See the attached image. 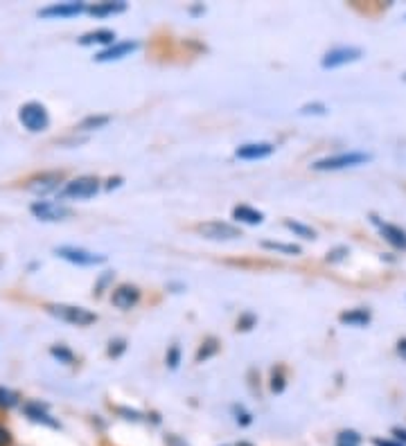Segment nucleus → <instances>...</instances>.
<instances>
[{
  "mask_svg": "<svg viewBox=\"0 0 406 446\" xmlns=\"http://www.w3.org/2000/svg\"><path fill=\"white\" fill-rule=\"evenodd\" d=\"M372 160V155L366 151H343L334 155H325V158L316 160L312 165L314 172H338V170H350V167H359Z\"/></svg>",
  "mask_w": 406,
  "mask_h": 446,
  "instance_id": "obj_1",
  "label": "nucleus"
},
{
  "mask_svg": "<svg viewBox=\"0 0 406 446\" xmlns=\"http://www.w3.org/2000/svg\"><path fill=\"white\" fill-rule=\"evenodd\" d=\"M48 314L59 318L61 322L75 325V327H89L97 320L93 311L84 309V307H72V305H48Z\"/></svg>",
  "mask_w": 406,
  "mask_h": 446,
  "instance_id": "obj_2",
  "label": "nucleus"
},
{
  "mask_svg": "<svg viewBox=\"0 0 406 446\" xmlns=\"http://www.w3.org/2000/svg\"><path fill=\"white\" fill-rule=\"evenodd\" d=\"M18 120L30 133H41L50 127V115L43 104L39 102H27L18 108Z\"/></svg>",
  "mask_w": 406,
  "mask_h": 446,
  "instance_id": "obj_3",
  "label": "nucleus"
},
{
  "mask_svg": "<svg viewBox=\"0 0 406 446\" xmlns=\"http://www.w3.org/2000/svg\"><path fill=\"white\" fill-rule=\"evenodd\" d=\"M97 192H100V181H97L95 176H80V178H72L63 187H61V198H75V200H82V198H93Z\"/></svg>",
  "mask_w": 406,
  "mask_h": 446,
  "instance_id": "obj_4",
  "label": "nucleus"
},
{
  "mask_svg": "<svg viewBox=\"0 0 406 446\" xmlns=\"http://www.w3.org/2000/svg\"><path fill=\"white\" fill-rule=\"evenodd\" d=\"M54 255H59L61 260L77 264V266H100L106 262L104 255H97V253H91L86 248H77V246H59L54 250Z\"/></svg>",
  "mask_w": 406,
  "mask_h": 446,
  "instance_id": "obj_5",
  "label": "nucleus"
},
{
  "mask_svg": "<svg viewBox=\"0 0 406 446\" xmlns=\"http://www.w3.org/2000/svg\"><path fill=\"white\" fill-rule=\"evenodd\" d=\"M199 232L210 241H233L241 237V230L233 223H226V221H208L199 226Z\"/></svg>",
  "mask_w": 406,
  "mask_h": 446,
  "instance_id": "obj_6",
  "label": "nucleus"
},
{
  "mask_svg": "<svg viewBox=\"0 0 406 446\" xmlns=\"http://www.w3.org/2000/svg\"><path fill=\"white\" fill-rule=\"evenodd\" d=\"M30 212L39 221H63L72 215L70 208H65L63 203H54V200H34L30 205Z\"/></svg>",
  "mask_w": 406,
  "mask_h": 446,
  "instance_id": "obj_7",
  "label": "nucleus"
},
{
  "mask_svg": "<svg viewBox=\"0 0 406 446\" xmlns=\"http://www.w3.org/2000/svg\"><path fill=\"white\" fill-rule=\"evenodd\" d=\"M364 57V50L361 48H353V46H343V48H334L330 52H325V57L321 59L323 68H341L345 63H355Z\"/></svg>",
  "mask_w": 406,
  "mask_h": 446,
  "instance_id": "obj_8",
  "label": "nucleus"
},
{
  "mask_svg": "<svg viewBox=\"0 0 406 446\" xmlns=\"http://www.w3.org/2000/svg\"><path fill=\"white\" fill-rule=\"evenodd\" d=\"M138 48H140L138 41H115L113 46H108V48H104L102 52H97V54H95V61H100V63H106V61H120V59L129 57V54H134Z\"/></svg>",
  "mask_w": 406,
  "mask_h": 446,
  "instance_id": "obj_9",
  "label": "nucleus"
},
{
  "mask_svg": "<svg viewBox=\"0 0 406 446\" xmlns=\"http://www.w3.org/2000/svg\"><path fill=\"white\" fill-rule=\"evenodd\" d=\"M89 5L86 3H54L39 9V16L43 18H72V16H80L82 12H86Z\"/></svg>",
  "mask_w": 406,
  "mask_h": 446,
  "instance_id": "obj_10",
  "label": "nucleus"
},
{
  "mask_svg": "<svg viewBox=\"0 0 406 446\" xmlns=\"http://www.w3.org/2000/svg\"><path fill=\"white\" fill-rule=\"evenodd\" d=\"M372 223L379 228V235L383 237V241H388L393 248L398 250H406V230H402L400 226H393V223H386L377 217H370Z\"/></svg>",
  "mask_w": 406,
  "mask_h": 446,
  "instance_id": "obj_11",
  "label": "nucleus"
},
{
  "mask_svg": "<svg viewBox=\"0 0 406 446\" xmlns=\"http://www.w3.org/2000/svg\"><path fill=\"white\" fill-rule=\"evenodd\" d=\"M273 151H276V147H273L271 142H248L237 147L235 155L241 160H262V158H269Z\"/></svg>",
  "mask_w": 406,
  "mask_h": 446,
  "instance_id": "obj_12",
  "label": "nucleus"
},
{
  "mask_svg": "<svg viewBox=\"0 0 406 446\" xmlns=\"http://www.w3.org/2000/svg\"><path fill=\"white\" fill-rule=\"evenodd\" d=\"M61 172H48V174H41V176H34L27 181V189L34 194H48V192H54V189L59 187L61 183Z\"/></svg>",
  "mask_w": 406,
  "mask_h": 446,
  "instance_id": "obj_13",
  "label": "nucleus"
},
{
  "mask_svg": "<svg viewBox=\"0 0 406 446\" xmlns=\"http://www.w3.org/2000/svg\"><path fill=\"white\" fill-rule=\"evenodd\" d=\"M23 412L30 421L41 423V426H48V428H59V421L50 415L46 406L37 404V401H27V404H23Z\"/></svg>",
  "mask_w": 406,
  "mask_h": 446,
  "instance_id": "obj_14",
  "label": "nucleus"
},
{
  "mask_svg": "<svg viewBox=\"0 0 406 446\" xmlns=\"http://www.w3.org/2000/svg\"><path fill=\"white\" fill-rule=\"evenodd\" d=\"M138 300H140V291H138V286H131V284H122V286H118L113 295H111V302L118 307V309H134L138 305Z\"/></svg>",
  "mask_w": 406,
  "mask_h": 446,
  "instance_id": "obj_15",
  "label": "nucleus"
},
{
  "mask_svg": "<svg viewBox=\"0 0 406 446\" xmlns=\"http://www.w3.org/2000/svg\"><path fill=\"white\" fill-rule=\"evenodd\" d=\"M370 320H372L370 309H364V307L343 311V314L338 316V322H341V325H345V327H368Z\"/></svg>",
  "mask_w": 406,
  "mask_h": 446,
  "instance_id": "obj_16",
  "label": "nucleus"
},
{
  "mask_svg": "<svg viewBox=\"0 0 406 446\" xmlns=\"http://www.w3.org/2000/svg\"><path fill=\"white\" fill-rule=\"evenodd\" d=\"M82 46H113L115 43V32L113 30H95L89 32V34H84L80 39Z\"/></svg>",
  "mask_w": 406,
  "mask_h": 446,
  "instance_id": "obj_17",
  "label": "nucleus"
},
{
  "mask_svg": "<svg viewBox=\"0 0 406 446\" xmlns=\"http://www.w3.org/2000/svg\"><path fill=\"white\" fill-rule=\"evenodd\" d=\"M233 219L239 223H246V226H260L265 221V215L250 205H237L233 208Z\"/></svg>",
  "mask_w": 406,
  "mask_h": 446,
  "instance_id": "obj_18",
  "label": "nucleus"
},
{
  "mask_svg": "<svg viewBox=\"0 0 406 446\" xmlns=\"http://www.w3.org/2000/svg\"><path fill=\"white\" fill-rule=\"evenodd\" d=\"M127 9V3H122V0H115V3H95L91 5L86 12H89L91 16L95 18H104V16H113V14H120Z\"/></svg>",
  "mask_w": 406,
  "mask_h": 446,
  "instance_id": "obj_19",
  "label": "nucleus"
},
{
  "mask_svg": "<svg viewBox=\"0 0 406 446\" xmlns=\"http://www.w3.org/2000/svg\"><path fill=\"white\" fill-rule=\"evenodd\" d=\"M284 228L291 230L296 237H300V239H316V230L310 228V226H305V223L300 221H293V219H284Z\"/></svg>",
  "mask_w": 406,
  "mask_h": 446,
  "instance_id": "obj_20",
  "label": "nucleus"
},
{
  "mask_svg": "<svg viewBox=\"0 0 406 446\" xmlns=\"http://www.w3.org/2000/svg\"><path fill=\"white\" fill-rule=\"evenodd\" d=\"M262 248L276 250L282 255H300V246H293V243H282V241H262Z\"/></svg>",
  "mask_w": 406,
  "mask_h": 446,
  "instance_id": "obj_21",
  "label": "nucleus"
},
{
  "mask_svg": "<svg viewBox=\"0 0 406 446\" xmlns=\"http://www.w3.org/2000/svg\"><path fill=\"white\" fill-rule=\"evenodd\" d=\"M336 446H361V435L353 428L341 431L336 435Z\"/></svg>",
  "mask_w": 406,
  "mask_h": 446,
  "instance_id": "obj_22",
  "label": "nucleus"
},
{
  "mask_svg": "<svg viewBox=\"0 0 406 446\" xmlns=\"http://www.w3.org/2000/svg\"><path fill=\"white\" fill-rule=\"evenodd\" d=\"M217 350H219V343L215 340V338H208L201 348H199V352H196V363H203V361H208L210 359V356H215L217 354Z\"/></svg>",
  "mask_w": 406,
  "mask_h": 446,
  "instance_id": "obj_23",
  "label": "nucleus"
},
{
  "mask_svg": "<svg viewBox=\"0 0 406 446\" xmlns=\"http://www.w3.org/2000/svg\"><path fill=\"white\" fill-rule=\"evenodd\" d=\"M18 395L14 393V390H9L5 386H0V408L3 410H9V408H14L18 406Z\"/></svg>",
  "mask_w": 406,
  "mask_h": 446,
  "instance_id": "obj_24",
  "label": "nucleus"
},
{
  "mask_svg": "<svg viewBox=\"0 0 406 446\" xmlns=\"http://www.w3.org/2000/svg\"><path fill=\"white\" fill-rule=\"evenodd\" d=\"M50 354L57 359L59 363H65V365H72L75 363V354L65 348V345H52L50 348Z\"/></svg>",
  "mask_w": 406,
  "mask_h": 446,
  "instance_id": "obj_25",
  "label": "nucleus"
},
{
  "mask_svg": "<svg viewBox=\"0 0 406 446\" xmlns=\"http://www.w3.org/2000/svg\"><path fill=\"white\" fill-rule=\"evenodd\" d=\"M108 115H91V117H86L82 125H80V129L82 131H93V129H102L104 125H108Z\"/></svg>",
  "mask_w": 406,
  "mask_h": 446,
  "instance_id": "obj_26",
  "label": "nucleus"
},
{
  "mask_svg": "<svg viewBox=\"0 0 406 446\" xmlns=\"http://www.w3.org/2000/svg\"><path fill=\"white\" fill-rule=\"evenodd\" d=\"M284 374H282V370L278 367V370H273L271 372V393H276V395H280L282 390H284Z\"/></svg>",
  "mask_w": 406,
  "mask_h": 446,
  "instance_id": "obj_27",
  "label": "nucleus"
},
{
  "mask_svg": "<svg viewBox=\"0 0 406 446\" xmlns=\"http://www.w3.org/2000/svg\"><path fill=\"white\" fill-rule=\"evenodd\" d=\"M327 106L323 102H314V104H305L300 108V115H325Z\"/></svg>",
  "mask_w": 406,
  "mask_h": 446,
  "instance_id": "obj_28",
  "label": "nucleus"
},
{
  "mask_svg": "<svg viewBox=\"0 0 406 446\" xmlns=\"http://www.w3.org/2000/svg\"><path fill=\"white\" fill-rule=\"evenodd\" d=\"M167 367H170V370H177V367H179V363H181V348H179V345H172V348L167 350Z\"/></svg>",
  "mask_w": 406,
  "mask_h": 446,
  "instance_id": "obj_29",
  "label": "nucleus"
},
{
  "mask_svg": "<svg viewBox=\"0 0 406 446\" xmlns=\"http://www.w3.org/2000/svg\"><path fill=\"white\" fill-rule=\"evenodd\" d=\"M348 255H350V250L345 246H336V248H332L330 253H327V262H330V264H338V262H343Z\"/></svg>",
  "mask_w": 406,
  "mask_h": 446,
  "instance_id": "obj_30",
  "label": "nucleus"
},
{
  "mask_svg": "<svg viewBox=\"0 0 406 446\" xmlns=\"http://www.w3.org/2000/svg\"><path fill=\"white\" fill-rule=\"evenodd\" d=\"M233 412H235V419H237L239 426H248V423L253 421V415H250V412L244 410L241 406H233Z\"/></svg>",
  "mask_w": 406,
  "mask_h": 446,
  "instance_id": "obj_31",
  "label": "nucleus"
},
{
  "mask_svg": "<svg viewBox=\"0 0 406 446\" xmlns=\"http://www.w3.org/2000/svg\"><path fill=\"white\" fill-rule=\"evenodd\" d=\"M127 350V343L122 338H118V340H111L108 343V356H113V359H118L120 354H122Z\"/></svg>",
  "mask_w": 406,
  "mask_h": 446,
  "instance_id": "obj_32",
  "label": "nucleus"
},
{
  "mask_svg": "<svg viewBox=\"0 0 406 446\" xmlns=\"http://www.w3.org/2000/svg\"><path fill=\"white\" fill-rule=\"evenodd\" d=\"M253 325H255V316L253 314H244L237 320V329H241V331H248Z\"/></svg>",
  "mask_w": 406,
  "mask_h": 446,
  "instance_id": "obj_33",
  "label": "nucleus"
},
{
  "mask_svg": "<svg viewBox=\"0 0 406 446\" xmlns=\"http://www.w3.org/2000/svg\"><path fill=\"white\" fill-rule=\"evenodd\" d=\"M12 433H9V428H5L3 423H0V446H12Z\"/></svg>",
  "mask_w": 406,
  "mask_h": 446,
  "instance_id": "obj_34",
  "label": "nucleus"
},
{
  "mask_svg": "<svg viewBox=\"0 0 406 446\" xmlns=\"http://www.w3.org/2000/svg\"><path fill=\"white\" fill-rule=\"evenodd\" d=\"M372 446H406V444H400L398 440H386V438H375V440H372Z\"/></svg>",
  "mask_w": 406,
  "mask_h": 446,
  "instance_id": "obj_35",
  "label": "nucleus"
},
{
  "mask_svg": "<svg viewBox=\"0 0 406 446\" xmlns=\"http://www.w3.org/2000/svg\"><path fill=\"white\" fill-rule=\"evenodd\" d=\"M393 435H395V440H398L400 444H406V428H393Z\"/></svg>",
  "mask_w": 406,
  "mask_h": 446,
  "instance_id": "obj_36",
  "label": "nucleus"
},
{
  "mask_svg": "<svg viewBox=\"0 0 406 446\" xmlns=\"http://www.w3.org/2000/svg\"><path fill=\"white\" fill-rule=\"evenodd\" d=\"M398 356L402 361H406V338H400L398 340Z\"/></svg>",
  "mask_w": 406,
  "mask_h": 446,
  "instance_id": "obj_37",
  "label": "nucleus"
},
{
  "mask_svg": "<svg viewBox=\"0 0 406 446\" xmlns=\"http://www.w3.org/2000/svg\"><path fill=\"white\" fill-rule=\"evenodd\" d=\"M120 412H122V415H127V419H134V421H138V419H140V412H136V410L120 408Z\"/></svg>",
  "mask_w": 406,
  "mask_h": 446,
  "instance_id": "obj_38",
  "label": "nucleus"
},
{
  "mask_svg": "<svg viewBox=\"0 0 406 446\" xmlns=\"http://www.w3.org/2000/svg\"><path fill=\"white\" fill-rule=\"evenodd\" d=\"M165 442H167V446H188L185 442H181V440L177 438V435H170V438H167Z\"/></svg>",
  "mask_w": 406,
  "mask_h": 446,
  "instance_id": "obj_39",
  "label": "nucleus"
},
{
  "mask_svg": "<svg viewBox=\"0 0 406 446\" xmlns=\"http://www.w3.org/2000/svg\"><path fill=\"white\" fill-rule=\"evenodd\" d=\"M120 183H122V178H111V181H108V185H106V187H108V189H113V187H118Z\"/></svg>",
  "mask_w": 406,
  "mask_h": 446,
  "instance_id": "obj_40",
  "label": "nucleus"
},
{
  "mask_svg": "<svg viewBox=\"0 0 406 446\" xmlns=\"http://www.w3.org/2000/svg\"><path fill=\"white\" fill-rule=\"evenodd\" d=\"M402 82H404V84H406V72H404V75H402Z\"/></svg>",
  "mask_w": 406,
  "mask_h": 446,
  "instance_id": "obj_41",
  "label": "nucleus"
}]
</instances>
